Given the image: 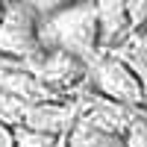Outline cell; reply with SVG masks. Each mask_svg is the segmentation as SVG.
Masks as SVG:
<instances>
[{"mask_svg":"<svg viewBox=\"0 0 147 147\" xmlns=\"http://www.w3.org/2000/svg\"><path fill=\"white\" fill-rule=\"evenodd\" d=\"M38 41L41 50H68L74 56L91 59L100 53V21L94 0H80L53 15L38 18Z\"/></svg>","mask_w":147,"mask_h":147,"instance_id":"cell-1","label":"cell"},{"mask_svg":"<svg viewBox=\"0 0 147 147\" xmlns=\"http://www.w3.org/2000/svg\"><path fill=\"white\" fill-rule=\"evenodd\" d=\"M88 88L103 94V97H112L118 103H127V106H144V88H141V80L138 74L129 68V62L124 56H118L115 50H100L91 62H88Z\"/></svg>","mask_w":147,"mask_h":147,"instance_id":"cell-2","label":"cell"},{"mask_svg":"<svg viewBox=\"0 0 147 147\" xmlns=\"http://www.w3.org/2000/svg\"><path fill=\"white\" fill-rule=\"evenodd\" d=\"M38 12L30 0H3V21H0V53L35 62L44 50L38 41Z\"/></svg>","mask_w":147,"mask_h":147,"instance_id":"cell-3","label":"cell"},{"mask_svg":"<svg viewBox=\"0 0 147 147\" xmlns=\"http://www.w3.org/2000/svg\"><path fill=\"white\" fill-rule=\"evenodd\" d=\"M30 71L38 77L50 91L65 94L71 88H80L88 77V62L68 50H44L35 62H30Z\"/></svg>","mask_w":147,"mask_h":147,"instance_id":"cell-4","label":"cell"},{"mask_svg":"<svg viewBox=\"0 0 147 147\" xmlns=\"http://www.w3.org/2000/svg\"><path fill=\"white\" fill-rule=\"evenodd\" d=\"M80 100H44V103H32L24 109V121L32 129H41L47 136H56V138H65L68 132L74 129L80 118Z\"/></svg>","mask_w":147,"mask_h":147,"instance_id":"cell-5","label":"cell"},{"mask_svg":"<svg viewBox=\"0 0 147 147\" xmlns=\"http://www.w3.org/2000/svg\"><path fill=\"white\" fill-rule=\"evenodd\" d=\"M97 21H100V50H118L121 44L132 41V21L127 0H94Z\"/></svg>","mask_w":147,"mask_h":147,"instance_id":"cell-6","label":"cell"},{"mask_svg":"<svg viewBox=\"0 0 147 147\" xmlns=\"http://www.w3.org/2000/svg\"><path fill=\"white\" fill-rule=\"evenodd\" d=\"M65 147H124V136L109 132V129L97 127L88 118L80 115L74 129L65 136Z\"/></svg>","mask_w":147,"mask_h":147,"instance_id":"cell-7","label":"cell"},{"mask_svg":"<svg viewBox=\"0 0 147 147\" xmlns=\"http://www.w3.org/2000/svg\"><path fill=\"white\" fill-rule=\"evenodd\" d=\"M59 138L56 136H47L41 129H32L27 124H18L15 127V147H53Z\"/></svg>","mask_w":147,"mask_h":147,"instance_id":"cell-8","label":"cell"},{"mask_svg":"<svg viewBox=\"0 0 147 147\" xmlns=\"http://www.w3.org/2000/svg\"><path fill=\"white\" fill-rule=\"evenodd\" d=\"M124 147H147V109L144 106L132 118V124H129L127 136H124Z\"/></svg>","mask_w":147,"mask_h":147,"instance_id":"cell-9","label":"cell"},{"mask_svg":"<svg viewBox=\"0 0 147 147\" xmlns=\"http://www.w3.org/2000/svg\"><path fill=\"white\" fill-rule=\"evenodd\" d=\"M127 9H129L132 30L141 32V30L147 27V0H127Z\"/></svg>","mask_w":147,"mask_h":147,"instance_id":"cell-10","label":"cell"},{"mask_svg":"<svg viewBox=\"0 0 147 147\" xmlns=\"http://www.w3.org/2000/svg\"><path fill=\"white\" fill-rule=\"evenodd\" d=\"M32 9L38 12V15H53V12L59 9H65V6H74V3H80V0H30Z\"/></svg>","mask_w":147,"mask_h":147,"instance_id":"cell-11","label":"cell"},{"mask_svg":"<svg viewBox=\"0 0 147 147\" xmlns=\"http://www.w3.org/2000/svg\"><path fill=\"white\" fill-rule=\"evenodd\" d=\"M0 147H15V127L0 121Z\"/></svg>","mask_w":147,"mask_h":147,"instance_id":"cell-12","label":"cell"},{"mask_svg":"<svg viewBox=\"0 0 147 147\" xmlns=\"http://www.w3.org/2000/svg\"><path fill=\"white\" fill-rule=\"evenodd\" d=\"M132 41H136V44H138V47H141V50H144V53H147V27H144V30H141V32H136V35H132Z\"/></svg>","mask_w":147,"mask_h":147,"instance_id":"cell-13","label":"cell"},{"mask_svg":"<svg viewBox=\"0 0 147 147\" xmlns=\"http://www.w3.org/2000/svg\"><path fill=\"white\" fill-rule=\"evenodd\" d=\"M53 147H65V138H59V141H56V144H53Z\"/></svg>","mask_w":147,"mask_h":147,"instance_id":"cell-14","label":"cell"},{"mask_svg":"<svg viewBox=\"0 0 147 147\" xmlns=\"http://www.w3.org/2000/svg\"><path fill=\"white\" fill-rule=\"evenodd\" d=\"M0 21H3V0H0Z\"/></svg>","mask_w":147,"mask_h":147,"instance_id":"cell-15","label":"cell"}]
</instances>
